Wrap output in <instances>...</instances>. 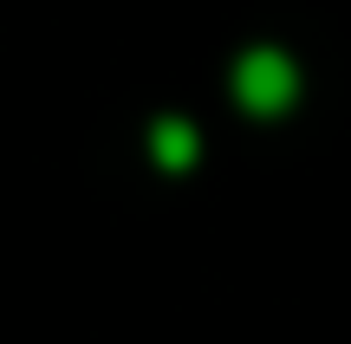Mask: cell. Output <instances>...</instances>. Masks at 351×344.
Returning <instances> with one entry per match:
<instances>
[{"label": "cell", "instance_id": "obj_2", "mask_svg": "<svg viewBox=\"0 0 351 344\" xmlns=\"http://www.w3.org/2000/svg\"><path fill=\"white\" fill-rule=\"evenodd\" d=\"M150 150H156L163 169H189L202 156V137H195V124H182V117H163V124L150 130Z\"/></svg>", "mask_w": 351, "mask_h": 344}, {"label": "cell", "instance_id": "obj_1", "mask_svg": "<svg viewBox=\"0 0 351 344\" xmlns=\"http://www.w3.org/2000/svg\"><path fill=\"white\" fill-rule=\"evenodd\" d=\"M234 98H241V111H254V117H280L293 98H300V72H293V59H287V52H274V46L241 52V65H234Z\"/></svg>", "mask_w": 351, "mask_h": 344}]
</instances>
